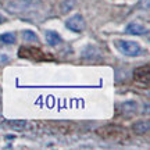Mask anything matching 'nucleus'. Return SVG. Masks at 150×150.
<instances>
[{
  "label": "nucleus",
  "mask_w": 150,
  "mask_h": 150,
  "mask_svg": "<svg viewBox=\"0 0 150 150\" xmlns=\"http://www.w3.org/2000/svg\"><path fill=\"white\" fill-rule=\"evenodd\" d=\"M115 47L121 54L124 56H128V57H138L143 54V49L138 42L135 40H115Z\"/></svg>",
  "instance_id": "obj_1"
},
{
  "label": "nucleus",
  "mask_w": 150,
  "mask_h": 150,
  "mask_svg": "<svg viewBox=\"0 0 150 150\" xmlns=\"http://www.w3.org/2000/svg\"><path fill=\"white\" fill-rule=\"evenodd\" d=\"M85 18L81 16L79 13H76V14L68 17L65 20V27L72 32H82L85 29Z\"/></svg>",
  "instance_id": "obj_2"
},
{
  "label": "nucleus",
  "mask_w": 150,
  "mask_h": 150,
  "mask_svg": "<svg viewBox=\"0 0 150 150\" xmlns=\"http://www.w3.org/2000/svg\"><path fill=\"white\" fill-rule=\"evenodd\" d=\"M32 4L33 0H13L11 3H8V8L11 11H25Z\"/></svg>",
  "instance_id": "obj_3"
},
{
  "label": "nucleus",
  "mask_w": 150,
  "mask_h": 150,
  "mask_svg": "<svg viewBox=\"0 0 150 150\" xmlns=\"http://www.w3.org/2000/svg\"><path fill=\"white\" fill-rule=\"evenodd\" d=\"M146 31L147 29L138 21L129 22L128 25L125 27V33H128V35H145Z\"/></svg>",
  "instance_id": "obj_4"
},
{
  "label": "nucleus",
  "mask_w": 150,
  "mask_h": 150,
  "mask_svg": "<svg viewBox=\"0 0 150 150\" xmlns=\"http://www.w3.org/2000/svg\"><path fill=\"white\" fill-rule=\"evenodd\" d=\"M45 38H46V42L50 46H59L60 43H61V36L56 31H46Z\"/></svg>",
  "instance_id": "obj_5"
},
{
  "label": "nucleus",
  "mask_w": 150,
  "mask_h": 150,
  "mask_svg": "<svg viewBox=\"0 0 150 150\" xmlns=\"http://www.w3.org/2000/svg\"><path fill=\"white\" fill-rule=\"evenodd\" d=\"M132 129L136 134H146L149 131V122L147 121H138L132 125Z\"/></svg>",
  "instance_id": "obj_6"
},
{
  "label": "nucleus",
  "mask_w": 150,
  "mask_h": 150,
  "mask_svg": "<svg viewBox=\"0 0 150 150\" xmlns=\"http://www.w3.org/2000/svg\"><path fill=\"white\" fill-rule=\"evenodd\" d=\"M0 40L3 43H7V45H13L16 42V35L13 32H6L0 35Z\"/></svg>",
  "instance_id": "obj_7"
},
{
  "label": "nucleus",
  "mask_w": 150,
  "mask_h": 150,
  "mask_svg": "<svg viewBox=\"0 0 150 150\" xmlns=\"http://www.w3.org/2000/svg\"><path fill=\"white\" fill-rule=\"evenodd\" d=\"M22 39H24L25 42H38V40H39L36 36V33L33 32V31H24V32H22Z\"/></svg>",
  "instance_id": "obj_8"
},
{
  "label": "nucleus",
  "mask_w": 150,
  "mask_h": 150,
  "mask_svg": "<svg viewBox=\"0 0 150 150\" xmlns=\"http://www.w3.org/2000/svg\"><path fill=\"white\" fill-rule=\"evenodd\" d=\"M3 21H4V18H3V17L0 16V24H1V22H3Z\"/></svg>",
  "instance_id": "obj_9"
}]
</instances>
